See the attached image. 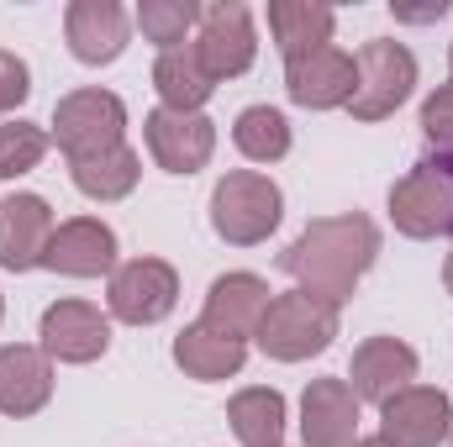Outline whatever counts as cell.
Wrapping results in <instances>:
<instances>
[{
	"label": "cell",
	"mask_w": 453,
	"mask_h": 447,
	"mask_svg": "<svg viewBox=\"0 0 453 447\" xmlns=\"http://www.w3.org/2000/svg\"><path fill=\"white\" fill-rule=\"evenodd\" d=\"M380 258V226L358 211H342V216H317L306 226L290 253H285V269L296 279L301 295L322 300V306H348L358 279L374 269Z\"/></svg>",
	"instance_id": "1"
},
{
	"label": "cell",
	"mask_w": 453,
	"mask_h": 447,
	"mask_svg": "<svg viewBox=\"0 0 453 447\" xmlns=\"http://www.w3.org/2000/svg\"><path fill=\"white\" fill-rule=\"evenodd\" d=\"M253 337H258L264 358H274V363H306V358H317V352L333 347L338 311L322 306V300H311V295H301V290H285V295H274L264 306Z\"/></svg>",
	"instance_id": "2"
},
{
	"label": "cell",
	"mask_w": 453,
	"mask_h": 447,
	"mask_svg": "<svg viewBox=\"0 0 453 447\" xmlns=\"http://www.w3.org/2000/svg\"><path fill=\"white\" fill-rule=\"evenodd\" d=\"M280 216H285V195L258 169H232V174L217 179V190H211V226H217V237L232 242V247L264 242L280 226Z\"/></svg>",
	"instance_id": "3"
},
{
	"label": "cell",
	"mask_w": 453,
	"mask_h": 447,
	"mask_svg": "<svg viewBox=\"0 0 453 447\" xmlns=\"http://www.w3.org/2000/svg\"><path fill=\"white\" fill-rule=\"evenodd\" d=\"M353 64H358V90L348 101L353 121H385V116H395L411 101V90H417V58H411L406 42L374 37V42H364L353 53Z\"/></svg>",
	"instance_id": "4"
},
{
	"label": "cell",
	"mask_w": 453,
	"mask_h": 447,
	"mask_svg": "<svg viewBox=\"0 0 453 447\" xmlns=\"http://www.w3.org/2000/svg\"><path fill=\"white\" fill-rule=\"evenodd\" d=\"M127 137V106L111 90H74L58 101L53 111V142L64 148V158H90V153H106L121 148Z\"/></svg>",
	"instance_id": "5"
},
{
	"label": "cell",
	"mask_w": 453,
	"mask_h": 447,
	"mask_svg": "<svg viewBox=\"0 0 453 447\" xmlns=\"http://www.w3.org/2000/svg\"><path fill=\"white\" fill-rule=\"evenodd\" d=\"M106 306L127 327H158L180 306V274L164 258H127L106 284Z\"/></svg>",
	"instance_id": "6"
},
{
	"label": "cell",
	"mask_w": 453,
	"mask_h": 447,
	"mask_svg": "<svg viewBox=\"0 0 453 447\" xmlns=\"http://www.w3.org/2000/svg\"><path fill=\"white\" fill-rule=\"evenodd\" d=\"M196 58L211 80H237L253 69L258 58V32H253V11L242 0H217L201 5V27H196Z\"/></svg>",
	"instance_id": "7"
},
{
	"label": "cell",
	"mask_w": 453,
	"mask_h": 447,
	"mask_svg": "<svg viewBox=\"0 0 453 447\" xmlns=\"http://www.w3.org/2000/svg\"><path fill=\"white\" fill-rule=\"evenodd\" d=\"M390 222L401 237H453V179L433 163L422 158L395 190H390Z\"/></svg>",
	"instance_id": "8"
},
{
	"label": "cell",
	"mask_w": 453,
	"mask_h": 447,
	"mask_svg": "<svg viewBox=\"0 0 453 447\" xmlns=\"http://www.w3.org/2000/svg\"><path fill=\"white\" fill-rule=\"evenodd\" d=\"M142 137H148V153L164 174H201L217 153V121L206 111H148L142 121Z\"/></svg>",
	"instance_id": "9"
},
{
	"label": "cell",
	"mask_w": 453,
	"mask_h": 447,
	"mask_svg": "<svg viewBox=\"0 0 453 447\" xmlns=\"http://www.w3.org/2000/svg\"><path fill=\"white\" fill-rule=\"evenodd\" d=\"M453 432V400L433 384H411L380 405V443L385 447H438Z\"/></svg>",
	"instance_id": "10"
},
{
	"label": "cell",
	"mask_w": 453,
	"mask_h": 447,
	"mask_svg": "<svg viewBox=\"0 0 453 447\" xmlns=\"http://www.w3.org/2000/svg\"><path fill=\"white\" fill-rule=\"evenodd\" d=\"M358 90V64L342 48H317L285 64V95L306 111H338Z\"/></svg>",
	"instance_id": "11"
},
{
	"label": "cell",
	"mask_w": 453,
	"mask_h": 447,
	"mask_svg": "<svg viewBox=\"0 0 453 447\" xmlns=\"http://www.w3.org/2000/svg\"><path fill=\"white\" fill-rule=\"evenodd\" d=\"M417 368H422V358H417L411 342H401V337H369V342H358V352L348 363V390L358 395V405L364 400L385 405L390 395H401V390L417 384Z\"/></svg>",
	"instance_id": "12"
},
{
	"label": "cell",
	"mask_w": 453,
	"mask_h": 447,
	"mask_svg": "<svg viewBox=\"0 0 453 447\" xmlns=\"http://www.w3.org/2000/svg\"><path fill=\"white\" fill-rule=\"evenodd\" d=\"M42 352L53 363H96L111 347V316L90 300H58L42 311Z\"/></svg>",
	"instance_id": "13"
},
{
	"label": "cell",
	"mask_w": 453,
	"mask_h": 447,
	"mask_svg": "<svg viewBox=\"0 0 453 447\" xmlns=\"http://www.w3.org/2000/svg\"><path fill=\"white\" fill-rule=\"evenodd\" d=\"M42 269L64 279H101L116 274V231L101 216H74L53 226V242L42 253Z\"/></svg>",
	"instance_id": "14"
},
{
	"label": "cell",
	"mask_w": 453,
	"mask_h": 447,
	"mask_svg": "<svg viewBox=\"0 0 453 447\" xmlns=\"http://www.w3.org/2000/svg\"><path fill=\"white\" fill-rule=\"evenodd\" d=\"M64 37H69V53H74L80 64L101 69V64H116V58L127 53V42H132V16H127V5H116V0H74V5L64 11Z\"/></svg>",
	"instance_id": "15"
},
{
	"label": "cell",
	"mask_w": 453,
	"mask_h": 447,
	"mask_svg": "<svg viewBox=\"0 0 453 447\" xmlns=\"http://www.w3.org/2000/svg\"><path fill=\"white\" fill-rule=\"evenodd\" d=\"M53 226L58 222H53L42 195H5L0 201V269H11V274L42 269Z\"/></svg>",
	"instance_id": "16"
},
{
	"label": "cell",
	"mask_w": 453,
	"mask_h": 447,
	"mask_svg": "<svg viewBox=\"0 0 453 447\" xmlns=\"http://www.w3.org/2000/svg\"><path fill=\"white\" fill-rule=\"evenodd\" d=\"M301 437L306 447H353L358 443V395L348 379H311L301 395Z\"/></svg>",
	"instance_id": "17"
},
{
	"label": "cell",
	"mask_w": 453,
	"mask_h": 447,
	"mask_svg": "<svg viewBox=\"0 0 453 447\" xmlns=\"http://www.w3.org/2000/svg\"><path fill=\"white\" fill-rule=\"evenodd\" d=\"M53 400V358L32 342L0 347V416H37Z\"/></svg>",
	"instance_id": "18"
},
{
	"label": "cell",
	"mask_w": 453,
	"mask_h": 447,
	"mask_svg": "<svg viewBox=\"0 0 453 447\" xmlns=\"http://www.w3.org/2000/svg\"><path fill=\"white\" fill-rule=\"evenodd\" d=\"M274 300V290L258 279V274H222V279H211V295H206V311H201V327H211V332H226V337H248L258 332V316H264V306Z\"/></svg>",
	"instance_id": "19"
},
{
	"label": "cell",
	"mask_w": 453,
	"mask_h": 447,
	"mask_svg": "<svg viewBox=\"0 0 453 447\" xmlns=\"http://www.w3.org/2000/svg\"><path fill=\"white\" fill-rule=\"evenodd\" d=\"M338 32V11L322 0H269V37L280 42L285 64L317 48H333Z\"/></svg>",
	"instance_id": "20"
},
{
	"label": "cell",
	"mask_w": 453,
	"mask_h": 447,
	"mask_svg": "<svg viewBox=\"0 0 453 447\" xmlns=\"http://www.w3.org/2000/svg\"><path fill=\"white\" fill-rule=\"evenodd\" d=\"M174 363L190 374V379H201V384H217V379H232V374H242V363H248V342L242 337H226V332H211V327H185V332L174 337Z\"/></svg>",
	"instance_id": "21"
},
{
	"label": "cell",
	"mask_w": 453,
	"mask_h": 447,
	"mask_svg": "<svg viewBox=\"0 0 453 447\" xmlns=\"http://www.w3.org/2000/svg\"><path fill=\"white\" fill-rule=\"evenodd\" d=\"M69 174H74V190L90 195V201H127L137 190V179H142V158L121 142V148H106V153L74 158Z\"/></svg>",
	"instance_id": "22"
},
{
	"label": "cell",
	"mask_w": 453,
	"mask_h": 447,
	"mask_svg": "<svg viewBox=\"0 0 453 447\" xmlns=\"http://www.w3.org/2000/svg\"><path fill=\"white\" fill-rule=\"evenodd\" d=\"M153 90H158V101H164L169 111H201V106L211 101L217 80L201 69L196 48L185 42V48H174V53H158V64H153Z\"/></svg>",
	"instance_id": "23"
},
{
	"label": "cell",
	"mask_w": 453,
	"mask_h": 447,
	"mask_svg": "<svg viewBox=\"0 0 453 447\" xmlns=\"http://www.w3.org/2000/svg\"><path fill=\"white\" fill-rule=\"evenodd\" d=\"M226 421H232L242 447H280L285 443V395L269 390V384L237 390L232 405H226Z\"/></svg>",
	"instance_id": "24"
},
{
	"label": "cell",
	"mask_w": 453,
	"mask_h": 447,
	"mask_svg": "<svg viewBox=\"0 0 453 447\" xmlns=\"http://www.w3.org/2000/svg\"><path fill=\"white\" fill-rule=\"evenodd\" d=\"M232 142L248 163H280L290 153V121L274 106H248L232 121Z\"/></svg>",
	"instance_id": "25"
},
{
	"label": "cell",
	"mask_w": 453,
	"mask_h": 447,
	"mask_svg": "<svg viewBox=\"0 0 453 447\" xmlns=\"http://www.w3.org/2000/svg\"><path fill=\"white\" fill-rule=\"evenodd\" d=\"M132 21L142 27V37H148L158 53H174V48H185V37L201 27V5H196V0H142Z\"/></svg>",
	"instance_id": "26"
},
{
	"label": "cell",
	"mask_w": 453,
	"mask_h": 447,
	"mask_svg": "<svg viewBox=\"0 0 453 447\" xmlns=\"http://www.w3.org/2000/svg\"><path fill=\"white\" fill-rule=\"evenodd\" d=\"M48 153V132L32 121H5L0 126V179H21L42 163Z\"/></svg>",
	"instance_id": "27"
},
{
	"label": "cell",
	"mask_w": 453,
	"mask_h": 447,
	"mask_svg": "<svg viewBox=\"0 0 453 447\" xmlns=\"http://www.w3.org/2000/svg\"><path fill=\"white\" fill-rule=\"evenodd\" d=\"M422 137L433 142V153H453V85H438L422 101Z\"/></svg>",
	"instance_id": "28"
},
{
	"label": "cell",
	"mask_w": 453,
	"mask_h": 447,
	"mask_svg": "<svg viewBox=\"0 0 453 447\" xmlns=\"http://www.w3.org/2000/svg\"><path fill=\"white\" fill-rule=\"evenodd\" d=\"M32 95V69L16 53H0V116H11Z\"/></svg>",
	"instance_id": "29"
},
{
	"label": "cell",
	"mask_w": 453,
	"mask_h": 447,
	"mask_svg": "<svg viewBox=\"0 0 453 447\" xmlns=\"http://www.w3.org/2000/svg\"><path fill=\"white\" fill-rule=\"evenodd\" d=\"M433 163H438V169H443V174L453 179V153H433Z\"/></svg>",
	"instance_id": "30"
},
{
	"label": "cell",
	"mask_w": 453,
	"mask_h": 447,
	"mask_svg": "<svg viewBox=\"0 0 453 447\" xmlns=\"http://www.w3.org/2000/svg\"><path fill=\"white\" fill-rule=\"evenodd\" d=\"M443 284H449V295H453V253H449V263H443Z\"/></svg>",
	"instance_id": "31"
},
{
	"label": "cell",
	"mask_w": 453,
	"mask_h": 447,
	"mask_svg": "<svg viewBox=\"0 0 453 447\" xmlns=\"http://www.w3.org/2000/svg\"><path fill=\"white\" fill-rule=\"evenodd\" d=\"M353 447H385V443H380V437H369V443H353Z\"/></svg>",
	"instance_id": "32"
},
{
	"label": "cell",
	"mask_w": 453,
	"mask_h": 447,
	"mask_svg": "<svg viewBox=\"0 0 453 447\" xmlns=\"http://www.w3.org/2000/svg\"><path fill=\"white\" fill-rule=\"evenodd\" d=\"M0 322H5V300H0Z\"/></svg>",
	"instance_id": "33"
},
{
	"label": "cell",
	"mask_w": 453,
	"mask_h": 447,
	"mask_svg": "<svg viewBox=\"0 0 453 447\" xmlns=\"http://www.w3.org/2000/svg\"><path fill=\"white\" fill-rule=\"evenodd\" d=\"M449 69H453V48H449Z\"/></svg>",
	"instance_id": "34"
}]
</instances>
